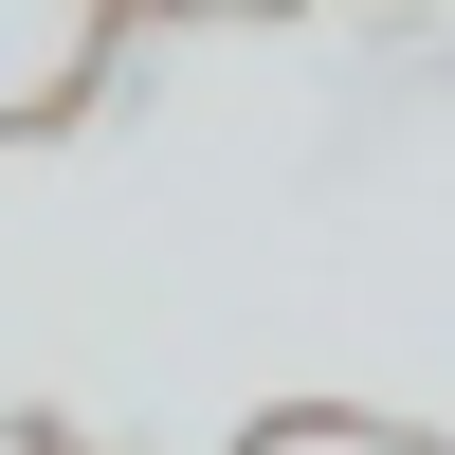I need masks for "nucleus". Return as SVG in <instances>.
I'll use <instances>...</instances> for the list:
<instances>
[{
	"mask_svg": "<svg viewBox=\"0 0 455 455\" xmlns=\"http://www.w3.org/2000/svg\"><path fill=\"white\" fill-rule=\"evenodd\" d=\"M255 455H419V437H383V419H274Z\"/></svg>",
	"mask_w": 455,
	"mask_h": 455,
	"instance_id": "1",
	"label": "nucleus"
}]
</instances>
